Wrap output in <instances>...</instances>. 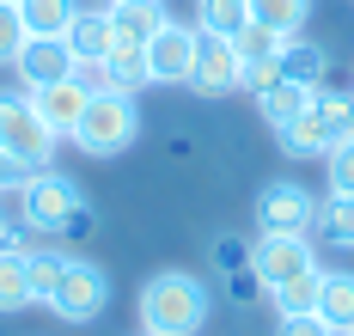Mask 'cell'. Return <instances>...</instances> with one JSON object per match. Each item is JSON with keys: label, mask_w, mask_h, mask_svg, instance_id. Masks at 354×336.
<instances>
[{"label": "cell", "mask_w": 354, "mask_h": 336, "mask_svg": "<svg viewBox=\"0 0 354 336\" xmlns=\"http://www.w3.org/2000/svg\"><path fill=\"white\" fill-rule=\"evenodd\" d=\"M19 221L31 226L37 239H49V245H80V239H92L98 232V208L86 202V189L73 184L68 171H31L25 184H19Z\"/></svg>", "instance_id": "obj_1"}, {"label": "cell", "mask_w": 354, "mask_h": 336, "mask_svg": "<svg viewBox=\"0 0 354 336\" xmlns=\"http://www.w3.org/2000/svg\"><path fill=\"white\" fill-rule=\"evenodd\" d=\"M214 312V288L196 269H153L135 294V318L147 336H196Z\"/></svg>", "instance_id": "obj_2"}, {"label": "cell", "mask_w": 354, "mask_h": 336, "mask_svg": "<svg viewBox=\"0 0 354 336\" xmlns=\"http://www.w3.org/2000/svg\"><path fill=\"white\" fill-rule=\"evenodd\" d=\"M68 141L86 153V159H116V153H129L141 141V104H135L129 92H98Z\"/></svg>", "instance_id": "obj_3"}, {"label": "cell", "mask_w": 354, "mask_h": 336, "mask_svg": "<svg viewBox=\"0 0 354 336\" xmlns=\"http://www.w3.org/2000/svg\"><path fill=\"white\" fill-rule=\"evenodd\" d=\"M0 147L12 153L25 171H49V165H55V147H62V135L43 129V116L31 111L25 92H0Z\"/></svg>", "instance_id": "obj_4"}, {"label": "cell", "mask_w": 354, "mask_h": 336, "mask_svg": "<svg viewBox=\"0 0 354 336\" xmlns=\"http://www.w3.org/2000/svg\"><path fill=\"white\" fill-rule=\"evenodd\" d=\"M250 269L275 294V288H287V281L318 269V245H312V232H257L250 239Z\"/></svg>", "instance_id": "obj_5"}, {"label": "cell", "mask_w": 354, "mask_h": 336, "mask_svg": "<svg viewBox=\"0 0 354 336\" xmlns=\"http://www.w3.org/2000/svg\"><path fill=\"white\" fill-rule=\"evenodd\" d=\"M104 306H110V269L92 263V257H73L62 288H55V299H49V312L68 318V324H98Z\"/></svg>", "instance_id": "obj_6"}, {"label": "cell", "mask_w": 354, "mask_h": 336, "mask_svg": "<svg viewBox=\"0 0 354 336\" xmlns=\"http://www.w3.org/2000/svg\"><path fill=\"white\" fill-rule=\"evenodd\" d=\"M318 196L299 178H269L257 189V232H312Z\"/></svg>", "instance_id": "obj_7"}, {"label": "cell", "mask_w": 354, "mask_h": 336, "mask_svg": "<svg viewBox=\"0 0 354 336\" xmlns=\"http://www.w3.org/2000/svg\"><path fill=\"white\" fill-rule=\"evenodd\" d=\"M196 31H202V25H196ZM239 74H245L239 43L220 37V31H202V37H196V68H189V86H196L202 98H226V92H239Z\"/></svg>", "instance_id": "obj_8"}, {"label": "cell", "mask_w": 354, "mask_h": 336, "mask_svg": "<svg viewBox=\"0 0 354 336\" xmlns=\"http://www.w3.org/2000/svg\"><path fill=\"white\" fill-rule=\"evenodd\" d=\"M196 25H183V19H165L153 43H147V74L153 86H189V68H196Z\"/></svg>", "instance_id": "obj_9"}, {"label": "cell", "mask_w": 354, "mask_h": 336, "mask_svg": "<svg viewBox=\"0 0 354 336\" xmlns=\"http://www.w3.org/2000/svg\"><path fill=\"white\" fill-rule=\"evenodd\" d=\"M25 98H31V111L43 116V129H49V135H62V141L80 129V116H86V104H92V92H86L73 74L55 80V86H31Z\"/></svg>", "instance_id": "obj_10"}, {"label": "cell", "mask_w": 354, "mask_h": 336, "mask_svg": "<svg viewBox=\"0 0 354 336\" xmlns=\"http://www.w3.org/2000/svg\"><path fill=\"white\" fill-rule=\"evenodd\" d=\"M19 86L31 92V86H55V80H68L73 74V49L68 37H31L25 49H19Z\"/></svg>", "instance_id": "obj_11"}, {"label": "cell", "mask_w": 354, "mask_h": 336, "mask_svg": "<svg viewBox=\"0 0 354 336\" xmlns=\"http://www.w3.org/2000/svg\"><path fill=\"white\" fill-rule=\"evenodd\" d=\"M68 49H73V62H104L110 49H116V25H110L104 6H80V12H73Z\"/></svg>", "instance_id": "obj_12"}, {"label": "cell", "mask_w": 354, "mask_h": 336, "mask_svg": "<svg viewBox=\"0 0 354 336\" xmlns=\"http://www.w3.org/2000/svg\"><path fill=\"white\" fill-rule=\"evenodd\" d=\"M312 245L348 257L354 251V196H324L318 214H312Z\"/></svg>", "instance_id": "obj_13"}, {"label": "cell", "mask_w": 354, "mask_h": 336, "mask_svg": "<svg viewBox=\"0 0 354 336\" xmlns=\"http://www.w3.org/2000/svg\"><path fill=\"white\" fill-rule=\"evenodd\" d=\"M104 12H110V25H116V43H135V49H147L153 31L171 19L165 0H122V6H104Z\"/></svg>", "instance_id": "obj_14"}, {"label": "cell", "mask_w": 354, "mask_h": 336, "mask_svg": "<svg viewBox=\"0 0 354 336\" xmlns=\"http://www.w3.org/2000/svg\"><path fill=\"white\" fill-rule=\"evenodd\" d=\"M275 74L299 80V86H324V74H330V49L312 43V37H287L281 55H275Z\"/></svg>", "instance_id": "obj_15"}, {"label": "cell", "mask_w": 354, "mask_h": 336, "mask_svg": "<svg viewBox=\"0 0 354 336\" xmlns=\"http://www.w3.org/2000/svg\"><path fill=\"white\" fill-rule=\"evenodd\" d=\"M275 141H281L287 159H324V153L336 147V135L324 129L318 111H306V116H293V122H281V129H275Z\"/></svg>", "instance_id": "obj_16"}, {"label": "cell", "mask_w": 354, "mask_h": 336, "mask_svg": "<svg viewBox=\"0 0 354 336\" xmlns=\"http://www.w3.org/2000/svg\"><path fill=\"white\" fill-rule=\"evenodd\" d=\"M318 318L342 336L354 330V269H324V288H318Z\"/></svg>", "instance_id": "obj_17"}, {"label": "cell", "mask_w": 354, "mask_h": 336, "mask_svg": "<svg viewBox=\"0 0 354 336\" xmlns=\"http://www.w3.org/2000/svg\"><path fill=\"white\" fill-rule=\"evenodd\" d=\"M312 98H318V86H299V80H275L263 98H257V116L269 122V129H281V122H293V116L312 111Z\"/></svg>", "instance_id": "obj_18"}, {"label": "cell", "mask_w": 354, "mask_h": 336, "mask_svg": "<svg viewBox=\"0 0 354 336\" xmlns=\"http://www.w3.org/2000/svg\"><path fill=\"white\" fill-rule=\"evenodd\" d=\"M68 251H62V245H31V251H25V269H31V299L37 306H49V299H55V288H62V275H68Z\"/></svg>", "instance_id": "obj_19"}, {"label": "cell", "mask_w": 354, "mask_h": 336, "mask_svg": "<svg viewBox=\"0 0 354 336\" xmlns=\"http://www.w3.org/2000/svg\"><path fill=\"white\" fill-rule=\"evenodd\" d=\"M104 74H110V92H147L153 86V74H147V49H135V43H116L104 55Z\"/></svg>", "instance_id": "obj_20"}, {"label": "cell", "mask_w": 354, "mask_h": 336, "mask_svg": "<svg viewBox=\"0 0 354 336\" xmlns=\"http://www.w3.org/2000/svg\"><path fill=\"white\" fill-rule=\"evenodd\" d=\"M73 12H80V0H19V19L31 37H68Z\"/></svg>", "instance_id": "obj_21"}, {"label": "cell", "mask_w": 354, "mask_h": 336, "mask_svg": "<svg viewBox=\"0 0 354 336\" xmlns=\"http://www.w3.org/2000/svg\"><path fill=\"white\" fill-rule=\"evenodd\" d=\"M31 299V269H25V251H0V312H25Z\"/></svg>", "instance_id": "obj_22"}, {"label": "cell", "mask_w": 354, "mask_h": 336, "mask_svg": "<svg viewBox=\"0 0 354 336\" xmlns=\"http://www.w3.org/2000/svg\"><path fill=\"white\" fill-rule=\"evenodd\" d=\"M250 19L281 37H299V25L312 19V0H250Z\"/></svg>", "instance_id": "obj_23"}, {"label": "cell", "mask_w": 354, "mask_h": 336, "mask_svg": "<svg viewBox=\"0 0 354 336\" xmlns=\"http://www.w3.org/2000/svg\"><path fill=\"white\" fill-rule=\"evenodd\" d=\"M196 25L220 31V37H239L250 25V0H196Z\"/></svg>", "instance_id": "obj_24"}, {"label": "cell", "mask_w": 354, "mask_h": 336, "mask_svg": "<svg viewBox=\"0 0 354 336\" xmlns=\"http://www.w3.org/2000/svg\"><path fill=\"white\" fill-rule=\"evenodd\" d=\"M318 288H324V269H312V275H299V281L275 288V294H269L275 318H287V312H318Z\"/></svg>", "instance_id": "obj_25"}, {"label": "cell", "mask_w": 354, "mask_h": 336, "mask_svg": "<svg viewBox=\"0 0 354 336\" xmlns=\"http://www.w3.org/2000/svg\"><path fill=\"white\" fill-rule=\"evenodd\" d=\"M232 43H239L245 68H263V62L275 68V55H281V43H287V37H281V31H269V25H257V19H250V25H245V31H239Z\"/></svg>", "instance_id": "obj_26"}, {"label": "cell", "mask_w": 354, "mask_h": 336, "mask_svg": "<svg viewBox=\"0 0 354 336\" xmlns=\"http://www.w3.org/2000/svg\"><path fill=\"white\" fill-rule=\"evenodd\" d=\"M208 263H214V275L245 269V263H250V239H245V232H214V239H208Z\"/></svg>", "instance_id": "obj_27"}, {"label": "cell", "mask_w": 354, "mask_h": 336, "mask_svg": "<svg viewBox=\"0 0 354 336\" xmlns=\"http://www.w3.org/2000/svg\"><path fill=\"white\" fill-rule=\"evenodd\" d=\"M324 178H330V196H354V135L324 153Z\"/></svg>", "instance_id": "obj_28"}, {"label": "cell", "mask_w": 354, "mask_h": 336, "mask_svg": "<svg viewBox=\"0 0 354 336\" xmlns=\"http://www.w3.org/2000/svg\"><path fill=\"white\" fill-rule=\"evenodd\" d=\"M25 43H31V31H25V19H19V6H12V0H0V68H12Z\"/></svg>", "instance_id": "obj_29"}, {"label": "cell", "mask_w": 354, "mask_h": 336, "mask_svg": "<svg viewBox=\"0 0 354 336\" xmlns=\"http://www.w3.org/2000/svg\"><path fill=\"white\" fill-rule=\"evenodd\" d=\"M220 288H226V299H232V306H239V312H245V306H257V299H269V288H263V281H257V269H232V275H220Z\"/></svg>", "instance_id": "obj_30"}, {"label": "cell", "mask_w": 354, "mask_h": 336, "mask_svg": "<svg viewBox=\"0 0 354 336\" xmlns=\"http://www.w3.org/2000/svg\"><path fill=\"white\" fill-rule=\"evenodd\" d=\"M275 336H336V330L318 312H287V318H275Z\"/></svg>", "instance_id": "obj_31"}, {"label": "cell", "mask_w": 354, "mask_h": 336, "mask_svg": "<svg viewBox=\"0 0 354 336\" xmlns=\"http://www.w3.org/2000/svg\"><path fill=\"white\" fill-rule=\"evenodd\" d=\"M73 80L98 98V92H110V74H104V62H73Z\"/></svg>", "instance_id": "obj_32"}, {"label": "cell", "mask_w": 354, "mask_h": 336, "mask_svg": "<svg viewBox=\"0 0 354 336\" xmlns=\"http://www.w3.org/2000/svg\"><path fill=\"white\" fill-rule=\"evenodd\" d=\"M275 68H269V62H263V68H245V74H239V92H250V98H263V92H269V86H275Z\"/></svg>", "instance_id": "obj_33"}, {"label": "cell", "mask_w": 354, "mask_h": 336, "mask_svg": "<svg viewBox=\"0 0 354 336\" xmlns=\"http://www.w3.org/2000/svg\"><path fill=\"white\" fill-rule=\"evenodd\" d=\"M25 178H31V171H25V165H19L12 153L0 147V196H6V189H19V184H25Z\"/></svg>", "instance_id": "obj_34"}, {"label": "cell", "mask_w": 354, "mask_h": 336, "mask_svg": "<svg viewBox=\"0 0 354 336\" xmlns=\"http://www.w3.org/2000/svg\"><path fill=\"white\" fill-rule=\"evenodd\" d=\"M6 232H12V221H6V208H0V245H6Z\"/></svg>", "instance_id": "obj_35"}, {"label": "cell", "mask_w": 354, "mask_h": 336, "mask_svg": "<svg viewBox=\"0 0 354 336\" xmlns=\"http://www.w3.org/2000/svg\"><path fill=\"white\" fill-rule=\"evenodd\" d=\"M104 6H122V0H104Z\"/></svg>", "instance_id": "obj_36"}, {"label": "cell", "mask_w": 354, "mask_h": 336, "mask_svg": "<svg viewBox=\"0 0 354 336\" xmlns=\"http://www.w3.org/2000/svg\"><path fill=\"white\" fill-rule=\"evenodd\" d=\"M342 336H354V330H342Z\"/></svg>", "instance_id": "obj_37"}, {"label": "cell", "mask_w": 354, "mask_h": 336, "mask_svg": "<svg viewBox=\"0 0 354 336\" xmlns=\"http://www.w3.org/2000/svg\"><path fill=\"white\" fill-rule=\"evenodd\" d=\"M12 6H19V0H12Z\"/></svg>", "instance_id": "obj_38"}, {"label": "cell", "mask_w": 354, "mask_h": 336, "mask_svg": "<svg viewBox=\"0 0 354 336\" xmlns=\"http://www.w3.org/2000/svg\"><path fill=\"white\" fill-rule=\"evenodd\" d=\"M141 336H147V330H141Z\"/></svg>", "instance_id": "obj_39"}]
</instances>
